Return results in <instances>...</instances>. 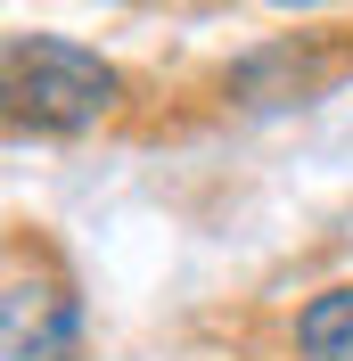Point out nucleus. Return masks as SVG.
Returning a JSON list of instances; mask_svg holds the SVG:
<instances>
[{
	"mask_svg": "<svg viewBox=\"0 0 353 361\" xmlns=\"http://www.w3.org/2000/svg\"><path fill=\"white\" fill-rule=\"evenodd\" d=\"M271 8H329V0H271Z\"/></svg>",
	"mask_w": 353,
	"mask_h": 361,
	"instance_id": "nucleus-3",
	"label": "nucleus"
},
{
	"mask_svg": "<svg viewBox=\"0 0 353 361\" xmlns=\"http://www.w3.org/2000/svg\"><path fill=\"white\" fill-rule=\"evenodd\" d=\"M296 337H304L312 361H353V288H329L321 304H304Z\"/></svg>",
	"mask_w": 353,
	"mask_h": 361,
	"instance_id": "nucleus-2",
	"label": "nucleus"
},
{
	"mask_svg": "<svg viewBox=\"0 0 353 361\" xmlns=\"http://www.w3.org/2000/svg\"><path fill=\"white\" fill-rule=\"evenodd\" d=\"M115 107V66L74 42H17L8 49V115L33 132H90Z\"/></svg>",
	"mask_w": 353,
	"mask_h": 361,
	"instance_id": "nucleus-1",
	"label": "nucleus"
}]
</instances>
